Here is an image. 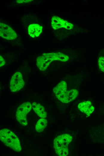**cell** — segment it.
Listing matches in <instances>:
<instances>
[{
    "mask_svg": "<svg viewBox=\"0 0 104 156\" xmlns=\"http://www.w3.org/2000/svg\"><path fill=\"white\" fill-rule=\"evenodd\" d=\"M53 91L58 99L64 103H68L74 100L79 94L76 89L67 90V84L65 81L59 82L53 88Z\"/></svg>",
    "mask_w": 104,
    "mask_h": 156,
    "instance_id": "cell-1",
    "label": "cell"
},
{
    "mask_svg": "<svg viewBox=\"0 0 104 156\" xmlns=\"http://www.w3.org/2000/svg\"><path fill=\"white\" fill-rule=\"evenodd\" d=\"M69 59L68 56L60 52L43 53L37 58L36 65L40 70L44 71L53 61L58 60L65 62Z\"/></svg>",
    "mask_w": 104,
    "mask_h": 156,
    "instance_id": "cell-2",
    "label": "cell"
},
{
    "mask_svg": "<svg viewBox=\"0 0 104 156\" xmlns=\"http://www.w3.org/2000/svg\"><path fill=\"white\" fill-rule=\"evenodd\" d=\"M0 139L6 146L16 152L21 150L20 142L18 137L11 130L4 128L0 130Z\"/></svg>",
    "mask_w": 104,
    "mask_h": 156,
    "instance_id": "cell-3",
    "label": "cell"
},
{
    "mask_svg": "<svg viewBox=\"0 0 104 156\" xmlns=\"http://www.w3.org/2000/svg\"><path fill=\"white\" fill-rule=\"evenodd\" d=\"M72 139V136L68 134L60 135L55 138L53 147L56 154L60 156H67L68 153V146Z\"/></svg>",
    "mask_w": 104,
    "mask_h": 156,
    "instance_id": "cell-4",
    "label": "cell"
},
{
    "mask_svg": "<svg viewBox=\"0 0 104 156\" xmlns=\"http://www.w3.org/2000/svg\"><path fill=\"white\" fill-rule=\"evenodd\" d=\"M32 105L29 102L23 103L18 107L16 113V119L22 125L27 124L26 115L31 110Z\"/></svg>",
    "mask_w": 104,
    "mask_h": 156,
    "instance_id": "cell-5",
    "label": "cell"
},
{
    "mask_svg": "<svg viewBox=\"0 0 104 156\" xmlns=\"http://www.w3.org/2000/svg\"><path fill=\"white\" fill-rule=\"evenodd\" d=\"M25 82L22 74L19 72L15 73L11 77L10 82V88L12 92H18L24 86Z\"/></svg>",
    "mask_w": 104,
    "mask_h": 156,
    "instance_id": "cell-6",
    "label": "cell"
},
{
    "mask_svg": "<svg viewBox=\"0 0 104 156\" xmlns=\"http://www.w3.org/2000/svg\"><path fill=\"white\" fill-rule=\"evenodd\" d=\"M0 35L2 38L8 40H13L17 37L16 32L8 25L0 23Z\"/></svg>",
    "mask_w": 104,
    "mask_h": 156,
    "instance_id": "cell-7",
    "label": "cell"
},
{
    "mask_svg": "<svg viewBox=\"0 0 104 156\" xmlns=\"http://www.w3.org/2000/svg\"><path fill=\"white\" fill-rule=\"evenodd\" d=\"M51 24L53 28L55 30L62 28L71 29L74 26L72 23L56 16H54L52 17Z\"/></svg>",
    "mask_w": 104,
    "mask_h": 156,
    "instance_id": "cell-8",
    "label": "cell"
},
{
    "mask_svg": "<svg viewBox=\"0 0 104 156\" xmlns=\"http://www.w3.org/2000/svg\"><path fill=\"white\" fill-rule=\"evenodd\" d=\"M79 110L83 113L89 116L94 111V108L91 101H85L79 103L78 105Z\"/></svg>",
    "mask_w": 104,
    "mask_h": 156,
    "instance_id": "cell-9",
    "label": "cell"
},
{
    "mask_svg": "<svg viewBox=\"0 0 104 156\" xmlns=\"http://www.w3.org/2000/svg\"><path fill=\"white\" fill-rule=\"evenodd\" d=\"M42 29V26L38 24H31L28 27V33L32 38L36 37L41 33Z\"/></svg>",
    "mask_w": 104,
    "mask_h": 156,
    "instance_id": "cell-10",
    "label": "cell"
},
{
    "mask_svg": "<svg viewBox=\"0 0 104 156\" xmlns=\"http://www.w3.org/2000/svg\"><path fill=\"white\" fill-rule=\"evenodd\" d=\"M32 108L37 115L42 118L47 116V112L44 107L39 103L34 102L32 104Z\"/></svg>",
    "mask_w": 104,
    "mask_h": 156,
    "instance_id": "cell-11",
    "label": "cell"
},
{
    "mask_svg": "<svg viewBox=\"0 0 104 156\" xmlns=\"http://www.w3.org/2000/svg\"><path fill=\"white\" fill-rule=\"evenodd\" d=\"M47 121L44 118L39 119L37 122L35 126L36 130L38 132H42L46 127Z\"/></svg>",
    "mask_w": 104,
    "mask_h": 156,
    "instance_id": "cell-12",
    "label": "cell"
},
{
    "mask_svg": "<svg viewBox=\"0 0 104 156\" xmlns=\"http://www.w3.org/2000/svg\"><path fill=\"white\" fill-rule=\"evenodd\" d=\"M99 68L100 70L104 72V57H100L99 58L98 61Z\"/></svg>",
    "mask_w": 104,
    "mask_h": 156,
    "instance_id": "cell-13",
    "label": "cell"
},
{
    "mask_svg": "<svg viewBox=\"0 0 104 156\" xmlns=\"http://www.w3.org/2000/svg\"><path fill=\"white\" fill-rule=\"evenodd\" d=\"M33 1L32 0H16V2L17 3H26L30 2Z\"/></svg>",
    "mask_w": 104,
    "mask_h": 156,
    "instance_id": "cell-14",
    "label": "cell"
},
{
    "mask_svg": "<svg viewBox=\"0 0 104 156\" xmlns=\"http://www.w3.org/2000/svg\"><path fill=\"white\" fill-rule=\"evenodd\" d=\"M5 64V61L2 57L0 56V67H1L4 66Z\"/></svg>",
    "mask_w": 104,
    "mask_h": 156,
    "instance_id": "cell-15",
    "label": "cell"
}]
</instances>
